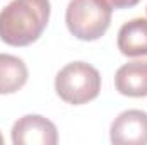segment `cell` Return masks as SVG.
Returning a JSON list of instances; mask_svg holds the SVG:
<instances>
[{"instance_id":"obj_6","label":"cell","mask_w":147,"mask_h":145,"mask_svg":"<svg viewBox=\"0 0 147 145\" xmlns=\"http://www.w3.org/2000/svg\"><path fill=\"white\" fill-rule=\"evenodd\" d=\"M115 87L121 96H147V60H135L121 65L115 73Z\"/></svg>"},{"instance_id":"obj_5","label":"cell","mask_w":147,"mask_h":145,"mask_svg":"<svg viewBox=\"0 0 147 145\" xmlns=\"http://www.w3.org/2000/svg\"><path fill=\"white\" fill-rule=\"evenodd\" d=\"M110 140L115 145H147V113L142 109L120 113L111 123Z\"/></svg>"},{"instance_id":"obj_7","label":"cell","mask_w":147,"mask_h":145,"mask_svg":"<svg viewBox=\"0 0 147 145\" xmlns=\"http://www.w3.org/2000/svg\"><path fill=\"white\" fill-rule=\"evenodd\" d=\"M116 44L125 56H146L147 55V19L135 17L125 22L116 38Z\"/></svg>"},{"instance_id":"obj_1","label":"cell","mask_w":147,"mask_h":145,"mask_svg":"<svg viewBox=\"0 0 147 145\" xmlns=\"http://www.w3.org/2000/svg\"><path fill=\"white\" fill-rule=\"evenodd\" d=\"M50 12V0H12L0 10V39L16 48L38 41L48 26Z\"/></svg>"},{"instance_id":"obj_2","label":"cell","mask_w":147,"mask_h":145,"mask_svg":"<svg viewBox=\"0 0 147 145\" xmlns=\"http://www.w3.org/2000/svg\"><path fill=\"white\" fill-rule=\"evenodd\" d=\"M55 91L69 104H86L99 96L101 75L98 68L86 62L67 63L55 77Z\"/></svg>"},{"instance_id":"obj_8","label":"cell","mask_w":147,"mask_h":145,"mask_svg":"<svg viewBox=\"0 0 147 145\" xmlns=\"http://www.w3.org/2000/svg\"><path fill=\"white\" fill-rule=\"evenodd\" d=\"M28 67L22 58L0 53V94H14L28 82Z\"/></svg>"},{"instance_id":"obj_3","label":"cell","mask_w":147,"mask_h":145,"mask_svg":"<svg viewBox=\"0 0 147 145\" xmlns=\"http://www.w3.org/2000/svg\"><path fill=\"white\" fill-rule=\"evenodd\" d=\"M113 9L105 0H70L65 10L69 31L80 41H96L111 24Z\"/></svg>"},{"instance_id":"obj_9","label":"cell","mask_w":147,"mask_h":145,"mask_svg":"<svg viewBox=\"0 0 147 145\" xmlns=\"http://www.w3.org/2000/svg\"><path fill=\"white\" fill-rule=\"evenodd\" d=\"M111 9H130L135 7L140 0H105Z\"/></svg>"},{"instance_id":"obj_10","label":"cell","mask_w":147,"mask_h":145,"mask_svg":"<svg viewBox=\"0 0 147 145\" xmlns=\"http://www.w3.org/2000/svg\"><path fill=\"white\" fill-rule=\"evenodd\" d=\"M3 144V137H2V133H0V145Z\"/></svg>"},{"instance_id":"obj_4","label":"cell","mask_w":147,"mask_h":145,"mask_svg":"<svg viewBox=\"0 0 147 145\" xmlns=\"http://www.w3.org/2000/svg\"><path fill=\"white\" fill-rule=\"evenodd\" d=\"M57 142V126L41 114H26L12 126L14 145H55Z\"/></svg>"}]
</instances>
